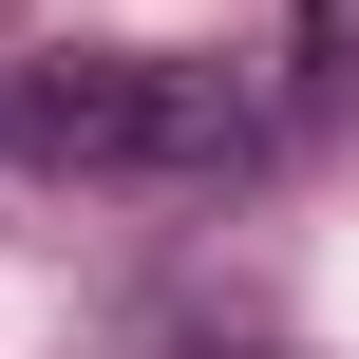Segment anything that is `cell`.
Segmentation results:
<instances>
[{"mask_svg": "<svg viewBox=\"0 0 359 359\" xmlns=\"http://www.w3.org/2000/svg\"><path fill=\"white\" fill-rule=\"evenodd\" d=\"M0 133L38 170H227L246 114L208 76H151V57H19L0 76Z\"/></svg>", "mask_w": 359, "mask_h": 359, "instance_id": "cell-1", "label": "cell"}]
</instances>
